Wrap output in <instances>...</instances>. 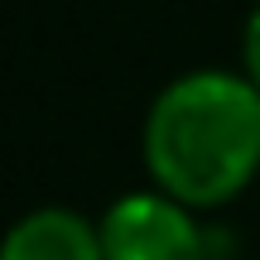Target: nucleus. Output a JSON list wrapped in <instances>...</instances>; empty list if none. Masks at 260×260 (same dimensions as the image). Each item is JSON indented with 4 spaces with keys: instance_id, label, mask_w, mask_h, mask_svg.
Instances as JSON below:
<instances>
[{
    "instance_id": "20e7f679",
    "label": "nucleus",
    "mask_w": 260,
    "mask_h": 260,
    "mask_svg": "<svg viewBox=\"0 0 260 260\" xmlns=\"http://www.w3.org/2000/svg\"><path fill=\"white\" fill-rule=\"evenodd\" d=\"M241 77L260 92V5L246 15V24H241Z\"/></svg>"
},
{
    "instance_id": "f03ea898",
    "label": "nucleus",
    "mask_w": 260,
    "mask_h": 260,
    "mask_svg": "<svg viewBox=\"0 0 260 260\" xmlns=\"http://www.w3.org/2000/svg\"><path fill=\"white\" fill-rule=\"evenodd\" d=\"M96 232L106 260H207V232L198 212L159 188L121 193L96 217Z\"/></svg>"
},
{
    "instance_id": "7ed1b4c3",
    "label": "nucleus",
    "mask_w": 260,
    "mask_h": 260,
    "mask_svg": "<svg viewBox=\"0 0 260 260\" xmlns=\"http://www.w3.org/2000/svg\"><path fill=\"white\" fill-rule=\"evenodd\" d=\"M0 260H106L102 232L77 207H29L0 236Z\"/></svg>"
},
{
    "instance_id": "f257e3e1",
    "label": "nucleus",
    "mask_w": 260,
    "mask_h": 260,
    "mask_svg": "<svg viewBox=\"0 0 260 260\" xmlns=\"http://www.w3.org/2000/svg\"><path fill=\"white\" fill-rule=\"evenodd\" d=\"M149 188L207 212L241 198L260 174V92L241 68H193L154 92L140 125Z\"/></svg>"
}]
</instances>
